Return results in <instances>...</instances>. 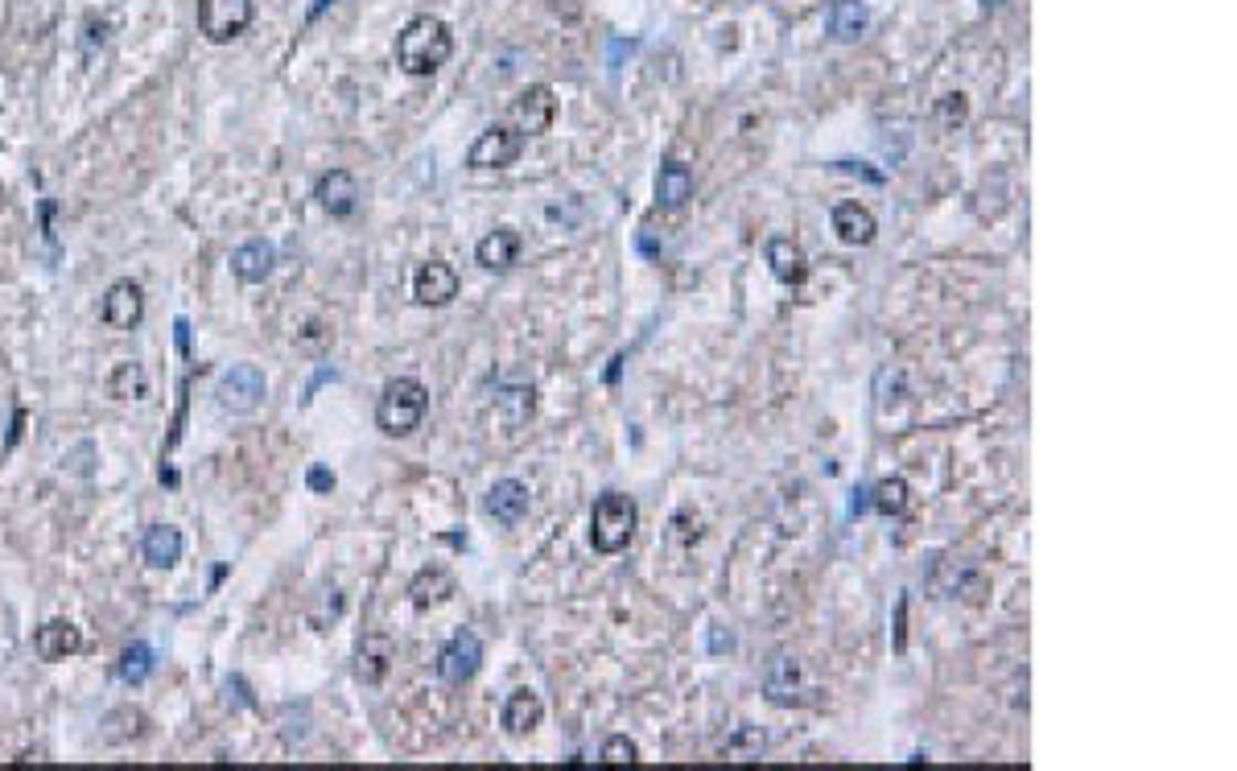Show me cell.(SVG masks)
I'll return each instance as SVG.
<instances>
[{
    "label": "cell",
    "instance_id": "cell-1",
    "mask_svg": "<svg viewBox=\"0 0 1237 771\" xmlns=\"http://www.w3.org/2000/svg\"><path fill=\"white\" fill-rule=\"evenodd\" d=\"M450 54H454V34L441 18L421 13L396 34V67L405 75H417V79L434 75L438 67H446Z\"/></svg>",
    "mask_w": 1237,
    "mask_h": 771
},
{
    "label": "cell",
    "instance_id": "cell-2",
    "mask_svg": "<svg viewBox=\"0 0 1237 771\" xmlns=\"http://www.w3.org/2000/svg\"><path fill=\"white\" fill-rule=\"evenodd\" d=\"M425 409H429V393H425L421 379L396 376V379H389L384 393H380L375 426L384 429L389 438H405V433H413V429L421 426Z\"/></svg>",
    "mask_w": 1237,
    "mask_h": 771
},
{
    "label": "cell",
    "instance_id": "cell-3",
    "mask_svg": "<svg viewBox=\"0 0 1237 771\" xmlns=\"http://www.w3.org/2000/svg\"><path fill=\"white\" fill-rule=\"evenodd\" d=\"M636 524H640V508L628 496L607 491V496L594 499L591 508V545L598 553H619V548L631 545Z\"/></svg>",
    "mask_w": 1237,
    "mask_h": 771
},
{
    "label": "cell",
    "instance_id": "cell-4",
    "mask_svg": "<svg viewBox=\"0 0 1237 771\" xmlns=\"http://www.w3.org/2000/svg\"><path fill=\"white\" fill-rule=\"evenodd\" d=\"M763 693H767V702L780 705V710H792V705H813L817 702V685L813 677H809V669H805V660H797V656H776L772 665H767V672H763Z\"/></svg>",
    "mask_w": 1237,
    "mask_h": 771
},
{
    "label": "cell",
    "instance_id": "cell-5",
    "mask_svg": "<svg viewBox=\"0 0 1237 771\" xmlns=\"http://www.w3.org/2000/svg\"><path fill=\"white\" fill-rule=\"evenodd\" d=\"M252 0H199L194 18H199V34L211 42H232L252 25Z\"/></svg>",
    "mask_w": 1237,
    "mask_h": 771
},
{
    "label": "cell",
    "instance_id": "cell-6",
    "mask_svg": "<svg viewBox=\"0 0 1237 771\" xmlns=\"http://www.w3.org/2000/svg\"><path fill=\"white\" fill-rule=\"evenodd\" d=\"M525 149V133H516L511 124H492L487 133H479V140L471 145L466 154V166L471 170H504L511 166Z\"/></svg>",
    "mask_w": 1237,
    "mask_h": 771
},
{
    "label": "cell",
    "instance_id": "cell-7",
    "mask_svg": "<svg viewBox=\"0 0 1237 771\" xmlns=\"http://www.w3.org/2000/svg\"><path fill=\"white\" fill-rule=\"evenodd\" d=\"M215 396H220L223 409L232 412H252L260 400H265V372L256 363H236L227 367L215 384Z\"/></svg>",
    "mask_w": 1237,
    "mask_h": 771
},
{
    "label": "cell",
    "instance_id": "cell-8",
    "mask_svg": "<svg viewBox=\"0 0 1237 771\" xmlns=\"http://www.w3.org/2000/svg\"><path fill=\"white\" fill-rule=\"evenodd\" d=\"M553 112H558L553 91L544 83H532L511 100V128L525 133V137H541V133H549V124H553Z\"/></svg>",
    "mask_w": 1237,
    "mask_h": 771
},
{
    "label": "cell",
    "instance_id": "cell-9",
    "mask_svg": "<svg viewBox=\"0 0 1237 771\" xmlns=\"http://www.w3.org/2000/svg\"><path fill=\"white\" fill-rule=\"evenodd\" d=\"M483 665V644L475 632H454V639L438 651V677L446 685H462L471 681Z\"/></svg>",
    "mask_w": 1237,
    "mask_h": 771
},
{
    "label": "cell",
    "instance_id": "cell-10",
    "mask_svg": "<svg viewBox=\"0 0 1237 771\" xmlns=\"http://www.w3.org/2000/svg\"><path fill=\"white\" fill-rule=\"evenodd\" d=\"M541 718H544L541 693H537V689H528V685L511 689L508 702H504V714H499V722H504V730H508L511 738L532 735V730L541 726Z\"/></svg>",
    "mask_w": 1237,
    "mask_h": 771
},
{
    "label": "cell",
    "instance_id": "cell-11",
    "mask_svg": "<svg viewBox=\"0 0 1237 771\" xmlns=\"http://www.w3.org/2000/svg\"><path fill=\"white\" fill-rule=\"evenodd\" d=\"M314 199L323 203L326 215H335V219H347V215H356V206H359V182L347 170H330V173H323V178H318V186H314Z\"/></svg>",
    "mask_w": 1237,
    "mask_h": 771
},
{
    "label": "cell",
    "instance_id": "cell-12",
    "mask_svg": "<svg viewBox=\"0 0 1237 771\" xmlns=\"http://www.w3.org/2000/svg\"><path fill=\"white\" fill-rule=\"evenodd\" d=\"M413 297H417L421 306H446V302H454L458 273L450 264H441V260H429V264H421L417 276H413Z\"/></svg>",
    "mask_w": 1237,
    "mask_h": 771
},
{
    "label": "cell",
    "instance_id": "cell-13",
    "mask_svg": "<svg viewBox=\"0 0 1237 771\" xmlns=\"http://www.w3.org/2000/svg\"><path fill=\"white\" fill-rule=\"evenodd\" d=\"M140 314H145V293H140V285H136V281H116V285L108 290V297H103V322L112 326V330H133V326L140 322Z\"/></svg>",
    "mask_w": 1237,
    "mask_h": 771
},
{
    "label": "cell",
    "instance_id": "cell-14",
    "mask_svg": "<svg viewBox=\"0 0 1237 771\" xmlns=\"http://www.w3.org/2000/svg\"><path fill=\"white\" fill-rule=\"evenodd\" d=\"M34 648L42 660H67V656H75V651L83 648V632H79L75 623H67V619H50V623L37 627Z\"/></svg>",
    "mask_w": 1237,
    "mask_h": 771
},
{
    "label": "cell",
    "instance_id": "cell-15",
    "mask_svg": "<svg viewBox=\"0 0 1237 771\" xmlns=\"http://www.w3.org/2000/svg\"><path fill=\"white\" fill-rule=\"evenodd\" d=\"M767 264H772L776 281H784V285H805V276H809V257H805V248L792 243L788 236L767 240Z\"/></svg>",
    "mask_w": 1237,
    "mask_h": 771
},
{
    "label": "cell",
    "instance_id": "cell-16",
    "mask_svg": "<svg viewBox=\"0 0 1237 771\" xmlns=\"http://www.w3.org/2000/svg\"><path fill=\"white\" fill-rule=\"evenodd\" d=\"M528 503H532V496H528L525 483H516V479H499L492 491H487V512H492L499 524H508V529L525 520Z\"/></svg>",
    "mask_w": 1237,
    "mask_h": 771
},
{
    "label": "cell",
    "instance_id": "cell-17",
    "mask_svg": "<svg viewBox=\"0 0 1237 771\" xmlns=\"http://www.w3.org/2000/svg\"><path fill=\"white\" fill-rule=\"evenodd\" d=\"M689 199H694V173H689V166L664 161L661 173H656V206L661 211H681Z\"/></svg>",
    "mask_w": 1237,
    "mask_h": 771
},
{
    "label": "cell",
    "instance_id": "cell-18",
    "mask_svg": "<svg viewBox=\"0 0 1237 771\" xmlns=\"http://www.w3.org/2000/svg\"><path fill=\"white\" fill-rule=\"evenodd\" d=\"M516 257H520V231H511V227H495V231H487L475 248V260L483 264V269H511Z\"/></svg>",
    "mask_w": 1237,
    "mask_h": 771
},
{
    "label": "cell",
    "instance_id": "cell-19",
    "mask_svg": "<svg viewBox=\"0 0 1237 771\" xmlns=\"http://www.w3.org/2000/svg\"><path fill=\"white\" fill-rule=\"evenodd\" d=\"M833 231H837V236H842L846 243H854V248H866V243L875 240L879 224H875V215H870L866 206L842 203L837 211H833Z\"/></svg>",
    "mask_w": 1237,
    "mask_h": 771
},
{
    "label": "cell",
    "instance_id": "cell-20",
    "mask_svg": "<svg viewBox=\"0 0 1237 771\" xmlns=\"http://www.w3.org/2000/svg\"><path fill=\"white\" fill-rule=\"evenodd\" d=\"M140 553H145V562H149L153 569L178 566V557H182V532L170 529V524H153V529L145 532V541H140Z\"/></svg>",
    "mask_w": 1237,
    "mask_h": 771
},
{
    "label": "cell",
    "instance_id": "cell-21",
    "mask_svg": "<svg viewBox=\"0 0 1237 771\" xmlns=\"http://www.w3.org/2000/svg\"><path fill=\"white\" fill-rule=\"evenodd\" d=\"M272 264H277V248H272L269 240H248L244 248H236V257H232L236 276L239 281H252V285L272 273Z\"/></svg>",
    "mask_w": 1237,
    "mask_h": 771
},
{
    "label": "cell",
    "instance_id": "cell-22",
    "mask_svg": "<svg viewBox=\"0 0 1237 771\" xmlns=\"http://www.w3.org/2000/svg\"><path fill=\"white\" fill-rule=\"evenodd\" d=\"M454 594V578L446 569H421L413 582H408V599L417 611H429V606H441V602Z\"/></svg>",
    "mask_w": 1237,
    "mask_h": 771
},
{
    "label": "cell",
    "instance_id": "cell-23",
    "mask_svg": "<svg viewBox=\"0 0 1237 771\" xmlns=\"http://www.w3.org/2000/svg\"><path fill=\"white\" fill-rule=\"evenodd\" d=\"M866 4L863 0H833L830 4V34L837 42H858L866 34Z\"/></svg>",
    "mask_w": 1237,
    "mask_h": 771
},
{
    "label": "cell",
    "instance_id": "cell-24",
    "mask_svg": "<svg viewBox=\"0 0 1237 771\" xmlns=\"http://www.w3.org/2000/svg\"><path fill=\"white\" fill-rule=\"evenodd\" d=\"M495 409L504 412V426L508 429H520L537 412V393L532 388H525V384H511V388H499L495 393Z\"/></svg>",
    "mask_w": 1237,
    "mask_h": 771
},
{
    "label": "cell",
    "instance_id": "cell-25",
    "mask_svg": "<svg viewBox=\"0 0 1237 771\" xmlns=\"http://www.w3.org/2000/svg\"><path fill=\"white\" fill-rule=\"evenodd\" d=\"M108 393L116 396V400H140V396H149V376H145V367L140 363H116V372H112V379H108Z\"/></svg>",
    "mask_w": 1237,
    "mask_h": 771
},
{
    "label": "cell",
    "instance_id": "cell-26",
    "mask_svg": "<svg viewBox=\"0 0 1237 771\" xmlns=\"http://www.w3.org/2000/svg\"><path fill=\"white\" fill-rule=\"evenodd\" d=\"M116 672H120V681H124V685H145V681H149V672H153V648L149 644H128V648L120 651Z\"/></svg>",
    "mask_w": 1237,
    "mask_h": 771
},
{
    "label": "cell",
    "instance_id": "cell-27",
    "mask_svg": "<svg viewBox=\"0 0 1237 771\" xmlns=\"http://www.w3.org/2000/svg\"><path fill=\"white\" fill-rule=\"evenodd\" d=\"M389 660H392L389 639H380V635H372V639L363 644V651H359V677H363L368 685H375V681H384V672H389Z\"/></svg>",
    "mask_w": 1237,
    "mask_h": 771
},
{
    "label": "cell",
    "instance_id": "cell-28",
    "mask_svg": "<svg viewBox=\"0 0 1237 771\" xmlns=\"http://www.w3.org/2000/svg\"><path fill=\"white\" fill-rule=\"evenodd\" d=\"M875 508H879V515H903L908 512V483L899 479V475H891V479L875 483Z\"/></svg>",
    "mask_w": 1237,
    "mask_h": 771
},
{
    "label": "cell",
    "instance_id": "cell-29",
    "mask_svg": "<svg viewBox=\"0 0 1237 771\" xmlns=\"http://www.w3.org/2000/svg\"><path fill=\"white\" fill-rule=\"evenodd\" d=\"M763 747H767V738L755 730V726H739L734 730V738L727 742V755L734 759V763H751V759H760Z\"/></svg>",
    "mask_w": 1237,
    "mask_h": 771
},
{
    "label": "cell",
    "instance_id": "cell-30",
    "mask_svg": "<svg viewBox=\"0 0 1237 771\" xmlns=\"http://www.w3.org/2000/svg\"><path fill=\"white\" fill-rule=\"evenodd\" d=\"M966 121H969V100L962 95V91H949V95H941V100H936V124H941L945 133L962 128Z\"/></svg>",
    "mask_w": 1237,
    "mask_h": 771
},
{
    "label": "cell",
    "instance_id": "cell-31",
    "mask_svg": "<svg viewBox=\"0 0 1237 771\" xmlns=\"http://www.w3.org/2000/svg\"><path fill=\"white\" fill-rule=\"evenodd\" d=\"M598 763H607V768H631V763H640V747H636L628 735H610L607 742H603V759H598Z\"/></svg>",
    "mask_w": 1237,
    "mask_h": 771
},
{
    "label": "cell",
    "instance_id": "cell-32",
    "mask_svg": "<svg viewBox=\"0 0 1237 771\" xmlns=\"http://www.w3.org/2000/svg\"><path fill=\"white\" fill-rule=\"evenodd\" d=\"M908 648V599L896 602V651Z\"/></svg>",
    "mask_w": 1237,
    "mask_h": 771
},
{
    "label": "cell",
    "instance_id": "cell-33",
    "mask_svg": "<svg viewBox=\"0 0 1237 771\" xmlns=\"http://www.w3.org/2000/svg\"><path fill=\"white\" fill-rule=\"evenodd\" d=\"M305 483H310V491H330V487H335V475H330V470H323V466H314Z\"/></svg>",
    "mask_w": 1237,
    "mask_h": 771
},
{
    "label": "cell",
    "instance_id": "cell-34",
    "mask_svg": "<svg viewBox=\"0 0 1237 771\" xmlns=\"http://www.w3.org/2000/svg\"><path fill=\"white\" fill-rule=\"evenodd\" d=\"M730 648H734V639L713 627V632H710V651H730Z\"/></svg>",
    "mask_w": 1237,
    "mask_h": 771
},
{
    "label": "cell",
    "instance_id": "cell-35",
    "mask_svg": "<svg viewBox=\"0 0 1237 771\" xmlns=\"http://www.w3.org/2000/svg\"><path fill=\"white\" fill-rule=\"evenodd\" d=\"M640 248H644V257H656V252H661V248H656V243H652V236H640Z\"/></svg>",
    "mask_w": 1237,
    "mask_h": 771
},
{
    "label": "cell",
    "instance_id": "cell-36",
    "mask_svg": "<svg viewBox=\"0 0 1237 771\" xmlns=\"http://www.w3.org/2000/svg\"><path fill=\"white\" fill-rule=\"evenodd\" d=\"M323 4H326V0H318V4H314V9H310V18H318V13H323Z\"/></svg>",
    "mask_w": 1237,
    "mask_h": 771
},
{
    "label": "cell",
    "instance_id": "cell-37",
    "mask_svg": "<svg viewBox=\"0 0 1237 771\" xmlns=\"http://www.w3.org/2000/svg\"><path fill=\"white\" fill-rule=\"evenodd\" d=\"M982 4H986V9H999L1002 0H982Z\"/></svg>",
    "mask_w": 1237,
    "mask_h": 771
}]
</instances>
